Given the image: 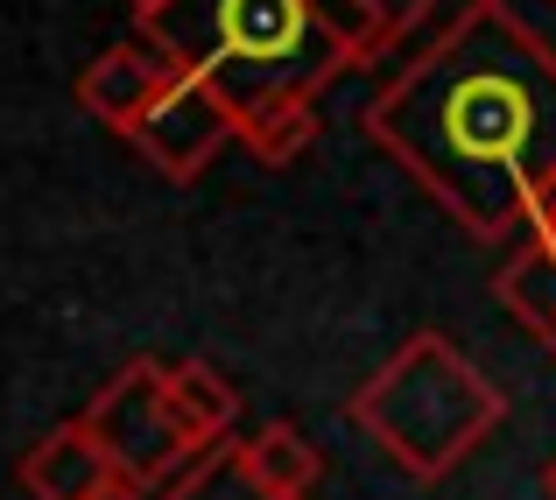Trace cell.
I'll list each match as a JSON object with an SVG mask.
<instances>
[{
  "instance_id": "11",
  "label": "cell",
  "mask_w": 556,
  "mask_h": 500,
  "mask_svg": "<svg viewBox=\"0 0 556 500\" xmlns=\"http://www.w3.org/2000/svg\"><path fill=\"white\" fill-rule=\"evenodd\" d=\"M240 141L261 155V163H296V155L317 141V99L282 92V99H268V107H254L247 127H240Z\"/></svg>"
},
{
  "instance_id": "14",
  "label": "cell",
  "mask_w": 556,
  "mask_h": 500,
  "mask_svg": "<svg viewBox=\"0 0 556 500\" xmlns=\"http://www.w3.org/2000/svg\"><path fill=\"white\" fill-rule=\"evenodd\" d=\"M529 233H535V240H543L549 254H556V184L543 190V198H535V212H529Z\"/></svg>"
},
{
  "instance_id": "5",
  "label": "cell",
  "mask_w": 556,
  "mask_h": 500,
  "mask_svg": "<svg viewBox=\"0 0 556 500\" xmlns=\"http://www.w3.org/2000/svg\"><path fill=\"white\" fill-rule=\"evenodd\" d=\"M226 141H240V107L226 99V85L204 78V71L177 64V78L149 99L135 127H127V149L141 155L155 176L169 184H198L204 163H212Z\"/></svg>"
},
{
  "instance_id": "8",
  "label": "cell",
  "mask_w": 556,
  "mask_h": 500,
  "mask_svg": "<svg viewBox=\"0 0 556 500\" xmlns=\"http://www.w3.org/2000/svg\"><path fill=\"white\" fill-rule=\"evenodd\" d=\"M232 465L247 473V487H261L268 500H311V487L325 479V451L296 423H268L254 437H232Z\"/></svg>"
},
{
  "instance_id": "4",
  "label": "cell",
  "mask_w": 556,
  "mask_h": 500,
  "mask_svg": "<svg viewBox=\"0 0 556 500\" xmlns=\"http://www.w3.org/2000/svg\"><path fill=\"white\" fill-rule=\"evenodd\" d=\"M163 380L169 366L163 360H127L121 374L106 380V388L92 395V409H85V430L99 437V451L113 459V473H121V487L135 493H169L190 465L204 459V451L184 445V430L169 423V402H163Z\"/></svg>"
},
{
  "instance_id": "16",
  "label": "cell",
  "mask_w": 556,
  "mask_h": 500,
  "mask_svg": "<svg viewBox=\"0 0 556 500\" xmlns=\"http://www.w3.org/2000/svg\"><path fill=\"white\" fill-rule=\"evenodd\" d=\"M106 500H149V493H135V487H113Z\"/></svg>"
},
{
  "instance_id": "6",
  "label": "cell",
  "mask_w": 556,
  "mask_h": 500,
  "mask_svg": "<svg viewBox=\"0 0 556 500\" xmlns=\"http://www.w3.org/2000/svg\"><path fill=\"white\" fill-rule=\"evenodd\" d=\"M169 78H177V57L155 50L149 36H135V42H106V50H99L92 64L78 71V107L92 113L99 127H113V135L127 141V127L149 113V99L163 92Z\"/></svg>"
},
{
  "instance_id": "9",
  "label": "cell",
  "mask_w": 556,
  "mask_h": 500,
  "mask_svg": "<svg viewBox=\"0 0 556 500\" xmlns=\"http://www.w3.org/2000/svg\"><path fill=\"white\" fill-rule=\"evenodd\" d=\"M163 402H169V423L184 430L190 451H212L232 437V416H240V395H232V380L218 374L212 360H177L163 380Z\"/></svg>"
},
{
  "instance_id": "17",
  "label": "cell",
  "mask_w": 556,
  "mask_h": 500,
  "mask_svg": "<svg viewBox=\"0 0 556 500\" xmlns=\"http://www.w3.org/2000/svg\"><path fill=\"white\" fill-rule=\"evenodd\" d=\"M127 8H135V14H155V8H163V0H127Z\"/></svg>"
},
{
  "instance_id": "1",
  "label": "cell",
  "mask_w": 556,
  "mask_h": 500,
  "mask_svg": "<svg viewBox=\"0 0 556 500\" xmlns=\"http://www.w3.org/2000/svg\"><path fill=\"white\" fill-rule=\"evenodd\" d=\"M367 141L472 240H507L556 184V50L507 0H472L367 99Z\"/></svg>"
},
{
  "instance_id": "13",
  "label": "cell",
  "mask_w": 556,
  "mask_h": 500,
  "mask_svg": "<svg viewBox=\"0 0 556 500\" xmlns=\"http://www.w3.org/2000/svg\"><path fill=\"white\" fill-rule=\"evenodd\" d=\"M367 8L380 14V28H388V50H402V36L437 8V0H367Z\"/></svg>"
},
{
  "instance_id": "7",
  "label": "cell",
  "mask_w": 556,
  "mask_h": 500,
  "mask_svg": "<svg viewBox=\"0 0 556 500\" xmlns=\"http://www.w3.org/2000/svg\"><path fill=\"white\" fill-rule=\"evenodd\" d=\"M22 487L36 500H106L121 487V473H113V459L99 451V437L85 430V416H78V423H56L22 459Z\"/></svg>"
},
{
  "instance_id": "12",
  "label": "cell",
  "mask_w": 556,
  "mask_h": 500,
  "mask_svg": "<svg viewBox=\"0 0 556 500\" xmlns=\"http://www.w3.org/2000/svg\"><path fill=\"white\" fill-rule=\"evenodd\" d=\"M155 500H268V493L247 487V473L232 465V437H226V445H212V451H204V459L177 479V487L155 493Z\"/></svg>"
},
{
  "instance_id": "3",
  "label": "cell",
  "mask_w": 556,
  "mask_h": 500,
  "mask_svg": "<svg viewBox=\"0 0 556 500\" xmlns=\"http://www.w3.org/2000/svg\"><path fill=\"white\" fill-rule=\"evenodd\" d=\"M345 416H353L408 479H444L451 465H465L501 430L507 395L493 388L444 332H416V338H402V352H394L374 380H359Z\"/></svg>"
},
{
  "instance_id": "2",
  "label": "cell",
  "mask_w": 556,
  "mask_h": 500,
  "mask_svg": "<svg viewBox=\"0 0 556 500\" xmlns=\"http://www.w3.org/2000/svg\"><path fill=\"white\" fill-rule=\"evenodd\" d=\"M141 36L226 85L240 127L268 99H317L345 71L339 42L317 22V0H163L155 14H141Z\"/></svg>"
},
{
  "instance_id": "15",
  "label": "cell",
  "mask_w": 556,
  "mask_h": 500,
  "mask_svg": "<svg viewBox=\"0 0 556 500\" xmlns=\"http://www.w3.org/2000/svg\"><path fill=\"white\" fill-rule=\"evenodd\" d=\"M543 493H549V500H556V459H549V465H543Z\"/></svg>"
},
{
  "instance_id": "10",
  "label": "cell",
  "mask_w": 556,
  "mask_h": 500,
  "mask_svg": "<svg viewBox=\"0 0 556 500\" xmlns=\"http://www.w3.org/2000/svg\"><path fill=\"white\" fill-rule=\"evenodd\" d=\"M493 303H501L529 338H543V346L556 352V254L535 240V233L515 247V261L493 275Z\"/></svg>"
}]
</instances>
